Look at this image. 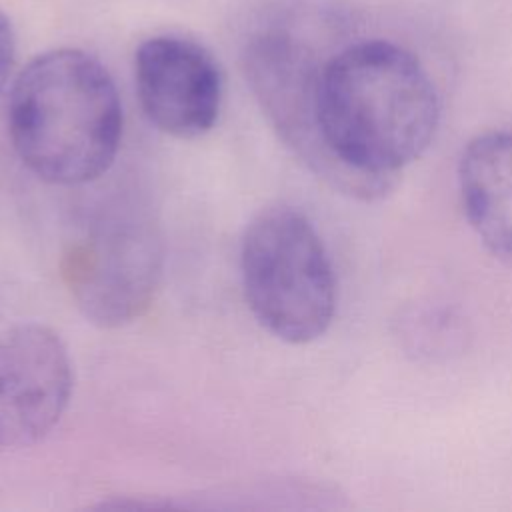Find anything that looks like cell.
<instances>
[{
  "label": "cell",
  "mask_w": 512,
  "mask_h": 512,
  "mask_svg": "<svg viewBox=\"0 0 512 512\" xmlns=\"http://www.w3.org/2000/svg\"><path fill=\"white\" fill-rule=\"evenodd\" d=\"M162 270L160 228L146 208L132 202H116L96 214L62 260L72 300L102 328L140 318L154 300Z\"/></svg>",
  "instance_id": "5b68a950"
},
{
  "label": "cell",
  "mask_w": 512,
  "mask_h": 512,
  "mask_svg": "<svg viewBox=\"0 0 512 512\" xmlns=\"http://www.w3.org/2000/svg\"><path fill=\"white\" fill-rule=\"evenodd\" d=\"M340 22L310 12L258 32L244 50L248 84L266 118L306 168L332 190L374 202L396 186L344 166L328 148L318 122V86L328 60L346 44Z\"/></svg>",
  "instance_id": "3957f363"
},
{
  "label": "cell",
  "mask_w": 512,
  "mask_h": 512,
  "mask_svg": "<svg viewBox=\"0 0 512 512\" xmlns=\"http://www.w3.org/2000/svg\"><path fill=\"white\" fill-rule=\"evenodd\" d=\"M240 274L254 318L274 338L308 344L330 328L336 276L318 230L302 210L274 204L248 222Z\"/></svg>",
  "instance_id": "277c9868"
},
{
  "label": "cell",
  "mask_w": 512,
  "mask_h": 512,
  "mask_svg": "<svg viewBox=\"0 0 512 512\" xmlns=\"http://www.w3.org/2000/svg\"><path fill=\"white\" fill-rule=\"evenodd\" d=\"M74 370L66 344L40 324L0 338V458L34 446L70 404Z\"/></svg>",
  "instance_id": "8992f818"
},
{
  "label": "cell",
  "mask_w": 512,
  "mask_h": 512,
  "mask_svg": "<svg viewBox=\"0 0 512 512\" xmlns=\"http://www.w3.org/2000/svg\"><path fill=\"white\" fill-rule=\"evenodd\" d=\"M8 134L22 164L44 182L78 186L100 178L122 138V106L110 74L74 48L36 56L12 86Z\"/></svg>",
  "instance_id": "7a4b0ae2"
},
{
  "label": "cell",
  "mask_w": 512,
  "mask_h": 512,
  "mask_svg": "<svg viewBox=\"0 0 512 512\" xmlns=\"http://www.w3.org/2000/svg\"><path fill=\"white\" fill-rule=\"evenodd\" d=\"M14 52H16V40L10 20L0 12V92L10 76L12 64H14Z\"/></svg>",
  "instance_id": "30bf717a"
},
{
  "label": "cell",
  "mask_w": 512,
  "mask_h": 512,
  "mask_svg": "<svg viewBox=\"0 0 512 512\" xmlns=\"http://www.w3.org/2000/svg\"><path fill=\"white\" fill-rule=\"evenodd\" d=\"M136 92L148 120L180 140L212 130L222 104V76L214 58L194 40L154 36L134 58Z\"/></svg>",
  "instance_id": "52a82bcc"
},
{
  "label": "cell",
  "mask_w": 512,
  "mask_h": 512,
  "mask_svg": "<svg viewBox=\"0 0 512 512\" xmlns=\"http://www.w3.org/2000/svg\"><path fill=\"white\" fill-rule=\"evenodd\" d=\"M464 216L498 262L512 266V132L474 136L458 160Z\"/></svg>",
  "instance_id": "ba28073f"
},
{
  "label": "cell",
  "mask_w": 512,
  "mask_h": 512,
  "mask_svg": "<svg viewBox=\"0 0 512 512\" xmlns=\"http://www.w3.org/2000/svg\"><path fill=\"white\" fill-rule=\"evenodd\" d=\"M318 122L344 166L396 184L398 174L432 144L440 102L412 52L386 40L350 42L322 72Z\"/></svg>",
  "instance_id": "6da1fadb"
},
{
  "label": "cell",
  "mask_w": 512,
  "mask_h": 512,
  "mask_svg": "<svg viewBox=\"0 0 512 512\" xmlns=\"http://www.w3.org/2000/svg\"><path fill=\"white\" fill-rule=\"evenodd\" d=\"M392 334L408 358L440 364L468 350L472 330L456 306L424 300L408 304L396 314Z\"/></svg>",
  "instance_id": "9c48e42d"
}]
</instances>
